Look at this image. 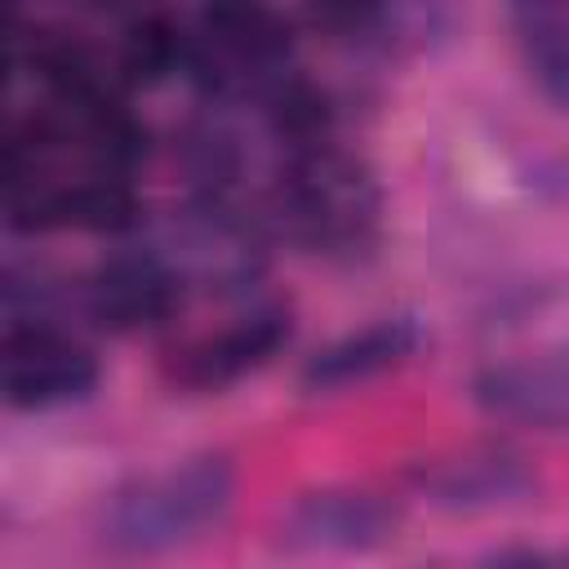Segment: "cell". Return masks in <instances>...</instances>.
Segmentation results:
<instances>
[{
    "label": "cell",
    "mask_w": 569,
    "mask_h": 569,
    "mask_svg": "<svg viewBox=\"0 0 569 569\" xmlns=\"http://www.w3.org/2000/svg\"><path fill=\"white\" fill-rule=\"evenodd\" d=\"M236 498V471L227 458H191L160 476L120 489L98 520V542L116 556H160L187 547L222 525Z\"/></svg>",
    "instance_id": "obj_1"
},
{
    "label": "cell",
    "mask_w": 569,
    "mask_h": 569,
    "mask_svg": "<svg viewBox=\"0 0 569 569\" xmlns=\"http://www.w3.org/2000/svg\"><path fill=\"white\" fill-rule=\"evenodd\" d=\"M280 231L316 253H356L378 227V187L351 156L325 147L289 151L271 191Z\"/></svg>",
    "instance_id": "obj_2"
},
{
    "label": "cell",
    "mask_w": 569,
    "mask_h": 569,
    "mask_svg": "<svg viewBox=\"0 0 569 569\" xmlns=\"http://www.w3.org/2000/svg\"><path fill=\"white\" fill-rule=\"evenodd\" d=\"M289 22L271 9V0H204L200 40H191V62L213 89L284 76L289 58Z\"/></svg>",
    "instance_id": "obj_3"
},
{
    "label": "cell",
    "mask_w": 569,
    "mask_h": 569,
    "mask_svg": "<svg viewBox=\"0 0 569 569\" xmlns=\"http://www.w3.org/2000/svg\"><path fill=\"white\" fill-rule=\"evenodd\" d=\"M160 262L178 276V284L204 289H240L262 271V244L249 218L227 209L222 196H204L196 209L178 213L164 244H156Z\"/></svg>",
    "instance_id": "obj_4"
},
{
    "label": "cell",
    "mask_w": 569,
    "mask_h": 569,
    "mask_svg": "<svg viewBox=\"0 0 569 569\" xmlns=\"http://www.w3.org/2000/svg\"><path fill=\"white\" fill-rule=\"evenodd\" d=\"M98 360L84 342L27 320L4 329V400L13 409H53L89 396Z\"/></svg>",
    "instance_id": "obj_5"
},
{
    "label": "cell",
    "mask_w": 569,
    "mask_h": 569,
    "mask_svg": "<svg viewBox=\"0 0 569 569\" xmlns=\"http://www.w3.org/2000/svg\"><path fill=\"white\" fill-rule=\"evenodd\" d=\"M396 507L373 489H316L302 493L280 520V542L307 556L373 551L391 538Z\"/></svg>",
    "instance_id": "obj_6"
},
{
    "label": "cell",
    "mask_w": 569,
    "mask_h": 569,
    "mask_svg": "<svg viewBox=\"0 0 569 569\" xmlns=\"http://www.w3.org/2000/svg\"><path fill=\"white\" fill-rule=\"evenodd\" d=\"M476 405L511 427L569 431V342L485 369L476 378Z\"/></svg>",
    "instance_id": "obj_7"
},
{
    "label": "cell",
    "mask_w": 569,
    "mask_h": 569,
    "mask_svg": "<svg viewBox=\"0 0 569 569\" xmlns=\"http://www.w3.org/2000/svg\"><path fill=\"white\" fill-rule=\"evenodd\" d=\"M418 489L427 493V502L445 507V511H502V507H520L538 493V471L511 453V449H467L440 462L418 467Z\"/></svg>",
    "instance_id": "obj_8"
},
{
    "label": "cell",
    "mask_w": 569,
    "mask_h": 569,
    "mask_svg": "<svg viewBox=\"0 0 569 569\" xmlns=\"http://www.w3.org/2000/svg\"><path fill=\"white\" fill-rule=\"evenodd\" d=\"M284 342H289V311L253 307L236 325L178 347L169 360V378L187 391H218V387H231L236 378L253 373L258 365H267Z\"/></svg>",
    "instance_id": "obj_9"
},
{
    "label": "cell",
    "mask_w": 569,
    "mask_h": 569,
    "mask_svg": "<svg viewBox=\"0 0 569 569\" xmlns=\"http://www.w3.org/2000/svg\"><path fill=\"white\" fill-rule=\"evenodd\" d=\"M178 298H182V284L160 262L156 249L116 253L84 280V311L102 329H116V333L160 325L178 307Z\"/></svg>",
    "instance_id": "obj_10"
},
{
    "label": "cell",
    "mask_w": 569,
    "mask_h": 569,
    "mask_svg": "<svg viewBox=\"0 0 569 569\" xmlns=\"http://www.w3.org/2000/svg\"><path fill=\"white\" fill-rule=\"evenodd\" d=\"M418 347V329L413 320H378L365 325L360 333H347L338 342H329L325 351H316L302 369V387L307 391H342V387H360L396 365H405Z\"/></svg>",
    "instance_id": "obj_11"
},
{
    "label": "cell",
    "mask_w": 569,
    "mask_h": 569,
    "mask_svg": "<svg viewBox=\"0 0 569 569\" xmlns=\"http://www.w3.org/2000/svg\"><path fill=\"white\" fill-rule=\"evenodd\" d=\"M525 67L547 102L569 107V0H511Z\"/></svg>",
    "instance_id": "obj_12"
},
{
    "label": "cell",
    "mask_w": 569,
    "mask_h": 569,
    "mask_svg": "<svg viewBox=\"0 0 569 569\" xmlns=\"http://www.w3.org/2000/svg\"><path fill=\"white\" fill-rule=\"evenodd\" d=\"M138 222H142V204L124 173L93 169L89 178L58 182V227L120 236V231H133Z\"/></svg>",
    "instance_id": "obj_13"
},
{
    "label": "cell",
    "mask_w": 569,
    "mask_h": 569,
    "mask_svg": "<svg viewBox=\"0 0 569 569\" xmlns=\"http://www.w3.org/2000/svg\"><path fill=\"white\" fill-rule=\"evenodd\" d=\"M182 62H191V40L164 13H142L138 22H129V31L120 40L116 76L124 84H156L169 71H178Z\"/></svg>",
    "instance_id": "obj_14"
},
{
    "label": "cell",
    "mask_w": 569,
    "mask_h": 569,
    "mask_svg": "<svg viewBox=\"0 0 569 569\" xmlns=\"http://www.w3.org/2000/svg\"><path fill=\"white\" fill-rule=\"evenodd\" d=\"M267 120H271V133L280 142H289V151H311V147L329 142L333 111H329V98L316 84L276 76L267 84Z\"/></svg>",
    "instance_id": "obj_15"
},
{
    "label": "cell",
    "mask_w": 569,
    "mask_h": 569,
    "mask_svg": "<svg viewBox=\"0 0 569 569\" xmlns=\"http://www.w3.org/2000/svg\"><path fill=\"white\" fill-rule=\"evenodd\" d=\"M311 22L325 27V31H338V36H356L365 27H373L382 0H302Z\"/></svg>",
    "instance_id": "obj_16"
}]
</instances>
